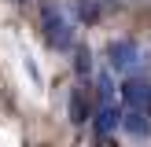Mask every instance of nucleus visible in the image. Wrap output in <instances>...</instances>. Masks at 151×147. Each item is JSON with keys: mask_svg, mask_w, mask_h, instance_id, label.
<instances>
[{"mask_svg": "<svg viewBox=\"0 0 151 147\" xmlns=\"http://www.w3.org/2000/svg\"><path fill=\"white\" fill-rule=\"evenodd\" d=\"M41 26H44V41H48L55 51L74 48V26L66 22V15L59 11L55 4H44L41 7Z\"/></svg>", "mask_w": 151, "mask_h": 147, "instance_id": "nucleus-1", "label": "nucleus"}, {"mask_svg": "<svg viewBox=\"0 0 151 147\" xmlns=\"http://www.w3.org/2000/svg\"><path fill=\"white\" fill-rule=\"evenodd\" d=\"M107 55H111V70L125 74V70H133V66H137L140 48H137V41H111Z\"/></svg>", "mask_w": 151, "mask_h": 147, "instance_id": "nucleus-2", "label": "nucleus"}, {"mask_svg": "<svg viewBox=\"0 0 151 147\" xmlns=\"http://www.w3.org/2000/svg\"><path fill=\"white\" fill-rule=\"evenodd\" d=\"M122 129L129 132L133 140H151V114L144 107H129L122 114Z\"/></svg>", "mask_w": 151, "mask_h": 147, "instance_id": "nucleus-3", "label": "nucleus"}, {"mask_svg": "<svg viewBox=\"0 0 151 147\" xmlns=\"http://www.w3.org/2000/svg\"><path fill=\"white\" fill-rule=\"evenodd\" d=\"M122 99L129 103V107H147L151 103V85H144V81H129L122 92Z\"/></svg>", "mask_w": 151, "mask_h": 147, "instance_id": "nucleus-4", "label": "nucleus"}, {"mask_svg": "<svg viewBox=\"0 0 151 147\" xmlns=\"http://www.w3.org/2000/svg\"><path fill=\"white\" fill-rule=\"evenodd\" d=\"M118 121H122V110H118L114 103H103L100 114H96V132H100V136H107V132L114 129Z\"/></svg>", "mask_w": 151, "mask_h": 147, "instance_id": "nucleus-5", "label": "nucleus"}, {"mask_svg": "<svg viewBox=\"0 0 151 147\" xmlns=\"http://www.w3.org/2000/svg\"><path fill=\"white\" fill-rule=\"evenodd\" d=\"M70 121L85 125L88 121V103H85V88H74L70 92Z\"/></svg>", "mask_w": 151, "mask_h": 147, "instance_id": "nucleus-6", "label": "nucleus"}, {"mask_svg": "<svg viewBox=\"0 0 151 147\" xmlns=\"http://www.w3.org/2000/svg\"><path fill=\"white\" fill-rule=\"evenodd\" d=\"M74 70H78L81 77H85V74L92 70V51H88V48H78V59H74Z\"/></svg>", "mask_w": 151, "mask_h": 147, "instance_id": "nucleus-7", "label": "nucleus"}, {"mask_svg": "<svg viewBox=\"0 0 151 147\" xmlns=\"http://www.w3.org/2000/svg\"><path fill=\"white\" fill-rule=\"evenodd\" d=\"M111 96H114V85H111V77L103 74V77H100V99H103V103H111Z\"/></svg>", "mask_w": 151, "mask_h": 147, "instance_id": "nucleus-8", "label": "nucleus"}]
</instances>
